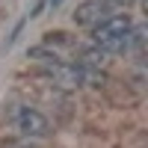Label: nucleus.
Returning <instances> with one entry per match:
<instances>
[{"instance_id":"1","label":"nucleus","mask_w":148,"mask_h":148,"mask_svg":"<svg viewBox=\"0 0 148 148\" xmlns=\"http://www.w3.org/2000/svg\"><path fill=\"white\" fill-rule=\"evenodd\" d=\"M130 36H133V24L127 15H110L92 30V45L101 47L104 53H121L130 47Z\"/></svg>"},{"instance_id":"2","label":"nucleus","mask_w":148,"mask_h":148,"mask_svg":"<svg viewBox=\"0 0 148 148\" xmlns=\"http://www.w3.org/2000/svg\"><path fill=\"white\" fill-rule=\"evenodd\" d=\"M47 77H51V83L59 86V89H77V86L95 83L98 71L83 68L77 62H68V59H59V62H47Z\"/></svg>"},{"instance_id":"3","label":"nucleus","mask_w":148,"mask_h":148,"mask_svg":"<svg viewBox=\"0 0 148 148\" xmlns=\"http://www.w3.org/2000/svg\"><path fill=\"white\" fill-rule=\"evenodd\" d=\"M15 127L24 133V136L39 139V136H47V133H51V121H47L39 110H33V107H21L18 113H15Z\"/></svg>"},{"instance_id":"4","label":"nucleus","mask_w":148,"mask_h":148,"mask_svg":"<svg viewBox=\"0 0 148 148\" xmlns=\"http://www.w3.org/2000/svg\"><path fill=\"white\" fill-rule=\"evenodd\" d=\"M110 18V6L101 3V0H83V3L77 6V12H74V24H80V27H89L95 30L101 21Z\"/></svg>"},{"instance_id":"5","label":"nucleus","mask_w":148,"mask_h":148,"mask_svg":"<svg viewBox=\"0 0 148 148\" xmlns=\"http://www.w3.org/2000/svg\"><path fill=\"white\" fill-rule=\"evenodd\" d=\"M101 3H107V6H110V3H116V6H130V3H136V0H101Z\"/></svg>"},{"instance_id":"6","label":"nucleus","mask_w":148,"mask_h":148,"mask_svg":"<svg viewBox=\"0 0 148 148\" xmlns=\"http://www.w3.org/2000/svg\"><path fill=\"white\" fill-rule=\"evenodd\" d=\"M56 3H59V0H51V6H56Z\"/></svg>"}]
</instances>
